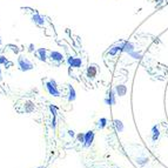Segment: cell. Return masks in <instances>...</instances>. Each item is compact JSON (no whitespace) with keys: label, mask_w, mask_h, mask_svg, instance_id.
<instances>
[{"label":"cell","mask_w":168,"mask_h":168,"mask_svg":"<svg viewBox=\"0 0 168 168\" xmlns=\"http://www.w3.org/2000/svg\"><path fill=\"white\" fill-rule=\"evenodd\" d=\"M18 66H19V68H20L23 72L31 71V70H33V67H34L33 64H32V61H29L24 55H20V56L18 58Z\"/></svg>","instance_id":"obj_1"},{"label":"cell","mask_w":168,"mask_h":168,"mask_svg":"<svg viewBox=\"0 0 168 168\" xmlns=\"http://www.w3.org/2000/svg\"><path fill=\"white\" fill-rule=\"evenodd\" d=\"M45 88L52 96H60V92H59V90L56 87V82L54 80L45 81Z\"/></svg>","instance_id":"obj_2"},{"label":"cell","mask_w":168,"mask_h":168,"mask_svg":"<svg viewBox=\"0 0 168 168\" xmlns=\"http://www.w3.org/2000/svg\"><path fill=\"white\" fill-rule=\"evenodd\" d=\"M52 61H54V62H61L62 60H64V56H62V54L61 53H59V52H56V51H52L51 53H49V56H48Z\"/></svg>","instance_id":"obj_3"},{"label":"cell","mask_w":168,"mask_h":168,"mask_svg":"<svg viewBox=\"0 0 168 168\" xmlns=\"http://www.w3.org/2000/svg\"><path fill=\"white\" fill-rule=\"evenodd\" d=\"M93 139H94V132L93 131H88L87 133H85V142L84 145L86 147H90L92 142H93Z\"/></svg>","instance_id":"obj_4"},{"label":"cell","mask_w":168,"mask_h":168,"mask_svg":"<svg viewBox=\"0 0 168 168\" xmlns=\"http://www.w3.org/2000/svg\"><path fill=\"white\" fill-rule=\"evenodd\" d=\"M67 62H68V65L71 67H75V68H79L81 66V64H82L80 58H72V56L67 59Z\"/></svg>","instance_id":"obj_5"},{"label":"cell","mask_w":168,"mask_h":168,"mask_svg":"<svg viewBox=\"0 0 168 168\" xmlns=\"http://www.w3.org/2000/svg\"><path fill=\"white\" fill-rule=\"evenodd\" d=\"M35 55L40 61H46L47 56H46V49L45 48H38L35 51Z\"/></svg>","instance_id":"obj_6"},{"label":"cell","mask_w":168,"mask_h":168,"mask_svg":"<svg viewBox=\"0 0 168 168\" xmlns=\"http://www.w3.org/2000/svg\"><path fill=\"white\" fill-rule=\"evenodd\" d=\"M32 20H33V23H34V24H37L38 26H44V24H45L44 17H43V15H40V14H34V15H33V18H32Z\"/></svg>","instance_id":"obj_7"},{"label":"cell","mask_w":168,"mask_h":168,"mask_svg":"<svg viewBox=\"0 0 168 168\" xmlns=\"http://www.w3.org/2000/svg\"><path fill=\"white\" fill-rule=\"evenodd\" d=\"M96 75V67L95 66H90L87 68V76L88 78H95Z\"/></svg>","instance_id":"obj_8"},{"label":"cell","mask_w":168,"mask_h":168,"mask_svg":"<svg viewBox=\"0 0 168 168\" xmlns=\"http://www.w3.org/2000/svg\"><path fill=\"white\" fill-rule=\"evenodd\" d=\"M68 101H74L75 100V91H74V88H73L72 86H70L68 87Z\"/></svg>","instance_id":"obj_9"},{"label":"cell","mask_w":168,"mask_h":168,"mask_svg":"<svg viewBox=\"0 0 168 168\" xmlns=\"http://www.w3.org/2000/svg\"><path fill=\"white\" fill-rule=\"evenodd\" d=\"M117 92H118V94L119 95H123L125 93H126V87L125 86H118L117 87Z\"/></svg>","instance_id":"obj_10"},{"label":"cell","mask_w":168,"mask_h":168,"mask_svg":"<svg viewBox=\"0 0 168 168\" xmlns=\"http://www.w3.org/2000/svg\"><path fill=\"white\" fill-rule=\"evenodd\" d=\"M106 122H107V120H106L105 118H102V119H100V120H99V123H98V126H99V128H103V127L106 126Z\"/></svg>","instance_id":"obj_11"},{"label":"cell","mask_w":168,"mask_h":168,"mask_svg":"<svg viewBox=\"0 0 168 168\" xmlns=\"http://www.w3.org/2000/svg\"><path fill=\"white\" fill-rule=\"evenodd\" d=\"M114 123H115V127H117V129H118L119 132H121V131L123 129V127H122V123H121V121L115 120V121H114Z\"/></svg>","instance_id":"obj_12"},{"label":"cell","mask_w":168,"mask_h":168,"mask_svg":"<svg viewBox=\"0 0 168 168\" xmlns=\"http://www.w3.org/2000/svg\"><path fill=\"white\" fill-rule=\"evenodd\" d=\"M7 64V59L4 55H0V65H6Z\"/></svg>","instance_id":"obj_13"},{"label":"cell","mask_w":168,"mask_h":168,"mask_svg":"<svg viewBox=\"0 0 168 168\" xmlns=\"http://www.w3.org/2000/svg\"><path fill=\"white\" fill-rule=\"evenodd\" d=\"M123 46H125L123 49H125L126 52H131V51H132V48H133V46H132L131 44H126V45H123Z\"/></svg>","instance_id":"obj_14"},{"label":"cell","mask_w":168,"mask_h":168,"mask_svg":"<svg viewBox=\"0 0 168 168\" xmlns=\"http://www.w3.org/2000/svg\"><path fill=\"white\" fill-rule=\"evenodd\" d=\"M78 140L80 141V142H85V134H78Z\"/></svg>","instance_id":"obj_15"},{"label":"cell","mask_w":168,"mask_h":168,"mask_svg":"<svg viewBox=\"0 0 168 168\" xmlns=\"http://www.w3.org/2000/svg\"><path fill=\"white\" fill-rule=\"evenodd\" d=\"M49 109H51V112L53 113V115L56 117V108H55L54 106H49Z\"/></svg>","instance_id":"obj_16"},{"label":"cell","mask_w":168,"mask_h":168,"mask_svg":"<svg viewBox=\"0 0 168 168\" xmlns=\"http://www.w3.org/2000/svg\"><path fill=\"white\" fill-rule=\"evenodd\" d=\"M121 47H122V46H119V47H114L113 49H112V51H111V52H109V54H115V53H117V51H118L119 48H121Z\"/></svg>","instance_id":"obj_17"},{"label":"cell","mask_w":168,"mask_h":168,"mask_svg":"<svg viewBox=\"0 0 168 168\" xmlns=\"http://www.w3.org/2000/svg\"><path fill=\"white\" fill-rule=\"evenodd\" d=\"M28 51H29V52H33V51H34V45L31 44V45H29V48H28Z\"/></svg>","instance_id":"obj_18"},{"label":"cell","mask_w":168,"mask_h":168,"mask_svg":"<svg viewBox=\"0 0 168 168\" xmlns=\"http://www.w3.org/2000/svg\"><path fill=\"white\" fill-rule=\"evenodd\" d=\"M68 134H70L71 136H74V132H73V131H68Z\"/></svg>","instance_id":"obj_19"}]
</instances>
